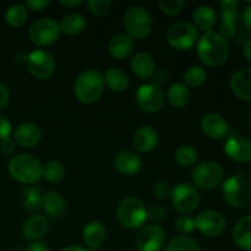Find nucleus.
Masks as SVG:
<instances>
[{
    "label": "nucleus",
    "mask_w": 251,
    "mask_h": 251,
    "mask_svg": "<svg viewBox=\"0 0 251 251\" xmlns=\"http://www.w3.org/2000/svg\"><path fill=\"white\" fill-rule=\"evenodd\" d=\"M184 82L190 87H200L206 82L207 74L201 66H191L184 73Z\"/></svg>",
    "instance_id": "obj_36"
},
{
    "label": "nucleus",
    "mask_w": 251,
    "mask_h": 251,
    "mask_svg": "<svg viewBox=\"0 0 251 251\" xmlns=\"http://www.w3.org/2000/svg\"><path fill=\"white\" fill-rule=\"evenodd\" d=\"M142 161L137 153L132 151H123L114 158V168L123 176H134L139 173Z\"/></svg>",
    "instance_id": "obj_18"
},
{
    "label": "nucleus",
    "mask_w": 251,
    "mask_h": 251,
    "mask_svg": "<svg viewBox=\"0 0 251 251\" xmlns=\"http://www.w3.org/2000/svg\"><path fill=\"white\" fill-rule=\"evenodd\" d=\"M59 26H60V31L63 33L68 34V36H76L85 29L86 20L81 14L73 12V14L66 15L63 21L59 24Z\"/></svg>",
    "instance_id": "obj_30"
},
{
    "label": "nucleus",
    "mask_w": 251,
    "mask_h": 251,
    "mask_svg": "<svg viewBox=\"0 0 251 251\" xmlns=\"http://www.w3.org/2000/svg\"><path fill=\"white\" fill-rule=\"evenodd\" d=\"M10 100V93L6 86L0 82V110L4 109Z\"/></svg>",
    "instance_id": "obj_45"
},
{
    "label": "nucleus",
    "mask_w": 251,
    "mask_h": 251,
    "mask_svg": "<svg viewBox=\"0 0 251 251\" xmlns=\"http://www.w3.org/2000/svg\"><path fill=\"white\" fill-rule=\"evenodd\" d=\"M174 159L179 166L184 167V168L193 167L198 162V152L194 147L183 145L176 149V153H174Z\"/></svg>",
    "instance_id": "obj_35"
},
{
    "label": "nucleus",
    "mask_w": 251,
    "mask_h": 251,
    "mask_svg": "<svg viewBox=\"0 0 251 251\" xmlns=\"http://www.w3.org/2000/svg\"><path fill=\"white\" fill-rule=\"evenodd\" d=\"M166 242V233L159 226H146L136 237V248L139 251H159Z\"/></svg>",
    "instance_id": "obj_14"
},
{
    "label": "nucleus",
    "mask_w": 251,
    "mask_h": 251,
    "mask_svg": "<svg viewBox=\"0 0 251 251\" xmlns=\"http://www.w3.org/2000/svg\"><path fill=\"white\" fill-rule=\"evenodd\" d=\"M9 173L15 180L22 184H34L42 178V164L32 154L21 153L9 162Z\"/></svg>",
    "instance_id": "obj_3"
},
{
    "label": "nucleus",
    "mask_w": 251,
    "mask_h": 251,
    "mask_svg": "<svg viewBox=\"0 0 251 251\" xmlns=\"http://www.w3.org/2000/svg\"><path fill=\"white\" fill-rule=\"evenodd\" d=\"M105 238H107V230L102 223L95 221V222H90L83 228L82 239L90 249H100L104 244Z\"/></svg>",
    "instance_id": "obj_23"
},
{
    "label": "nucleus",
    "mask_w": 251,
    "mask_h": 251,
    "mask_svg": "<svg viewBox=\"0 0 251 251\" xmlns=\"http://www.w3.org/2000/svg\"><path fill=\"white\" fill-rule=\"evenodd\" d=\"M88 10L92 12L93 15L97 16H103V15L108 14L112 6V2L109 0H90L87 2Z\"/></svg>",
    "instance_id": "obj_40"
},
{
    "label": "nucleus",
    "mask_w": 251,
    "mask_h": 251,
    "mask_svg": "<svg viewBox=\"0 0 251 251\" xmlns=\"http://www.w3.org/2000/svg\"><path fill=\"white\" fill-rule=\"evenodd\" d=\"M233 240L240 249L251 250V215L242 218L233 229Z\"/></svg>",
    "instance_id": "obj_26"
},
{
    "label": "nucleus",
    "mask_w": 251,
    "mask_h": 251,
    "mask_svg": "<svg viewBox=\"0 0 251 251\" xmlns=\"http://www.w3.org/2000/svg\"><path fill=\"white\" fill-rule=\"evenodd\" d=\"M49 222L46 216L33 215L25 222L22 234L28 240H37L48 232Z\"/></svg>",
    "instance_id": "obj_22"
},
{
    "label": "nucleus",
    "mask_w": 251,
    "mask_h": 251,
    "mask_svg": "<svg viewBox=\"0 0 251 251\" xmlns=\"http://www.w3.org/2000/svg\"><path fill=\"white\" fill-rule=\"evenodd\" d=\"M166 208L161 205H154L147 210V220L152 221V222H161L166 218Z\"/></svg>",
    "instance_id": "obj_41"
},
{
    "label": "nucleus",
    "mask_w": 251,
    "mask_h": 251,
    "mask_svg": "<svg viewBox=\"0 0 251 251\" xmlns=\"http://www.w3.org/2000/svg\"><path fill=\"white\" fill-rule=\"evenodd\" d=\"M11 123L5 117L0 115V141L9 137L11 134Z\"/></svg>",
    "instance_id": "obj_43"
},
{
    "label": "nucleus",
    "mask_w": 251,
    "mask_h": 251,
    "mask_svg": "<svg viewBox=\"0 0 251 251\" xmlns=\"http://www.w3.org/2000/svg\"><path fill=\"white\" fill-rule=\"evenodd\" d=\"M136 102L145 112L157 113L163 108L164 95L161 87L154 83H145L137 90Z\"/></svg>",
    "instance_id": "obj_12"
},
{
    "label": "nucleus",
    "mask_w": 251,
    "mask_h": 251,
    "mask_svg": "<svg viewBox=\"0 0 251 251\" xmlns=\"http://www.w3.org/2000/svg\"><path fill=\"white\" fill-rule=\"evenodd\" d=\"M59 4L63 5V6L65 7H70V9H73V7H77L80 6V5H82L83 1L82 0H60Z\"/></svg>",
    "instance_id": "obj_49"
},
{
    "label": "nucleus",
    "mask_w": 251,
    "mask_h": 251,
    "mask_svg": "<svg viewBox=\"0 0 251 251\" xmlns=\"http://www.w3.org/2000/svg\"><path fill=\"white\" fill-rule=\"evenodd\" d=\"M243 21H244V25L247 26V28L251 29V5L248 6L244 10V12H243Z\"/></svg>",
    "instance_id": "obj_50"
},
{
    "label": "nucleus",
    "mask_w": 251,
    "mask_h": 251,
    "mask_svg": "<svg viewBox=\"0 0 251 251\" xmlns=\"http://www.w3.org/2000/svg\"><path fill=\"white\" fill-rule=\"evenodd\" d=\"M60 251H91L86 248H81V247H75V245H71V247H66L64 249H61Z\"/></svg>",
    "instance_id": "obj_52"
},
{
    "label": "nucleus",
    "mask_w": 251,
    "mask_h": 251,
    "mask_svg": "<svg viewBox=\"0 0 251 251\" xmlns=\"http://www.w3.org/2000/svg\"><path fill=\"white\" fill-rule=\"evenodd\" d=\"M164 251H201L198 242L188 235H179L173 238L167 244Z\"/></svg>",
    "instance_id": "obj_33"
},
{
    "label": "nucleus",
    "mask_w": 251,
    "mask_h": 251,
    "mask_svg": "<svg viewBox=\"0 0 251 251\" xmlns=\"http://www.w3.org/2000/svg\"><path fill=\"white\" fill-rule=\"evenodd\" d=\"M176 229L180 235H188L196 229L195 220L189 215L179 216L176 221Z\"/></svg>",
    "instance_id": "obj_39"
},
{
    "label": "nucleus",
    "mask_w": 251,
    "mask_h": 251,
    "mask_svg": "<svg viewBox=\"0 0 251 251\" xmlns=\"http://www.w3.org/2000/svg\"><path fill=\"white\" fill-rule=\"evenodd\" d=\"M104 90V77L100 71L87 70L81 74L75 81L74 91L80 102L92 104L97 102Z\"/></svg>",
    "instance_id": "obj_2"
},
{
    "label": "nucleus",
    "mask_w": 251,
    "mask_h": 251,
    "mask_svg": "<svg viewBox=\"0 0 251 251\" xmlns=\"http://www.w3.org/2000/svg\"><path fill=\"white\" fill-rule=\"evenodd\" d=\"M198 28L186 21L172 25L167 31V42L176 50H188L198 42Z\"/></svg>",
    "instance_id": "obj_7"
},
{
    "label": "nucleus",
    "mask_w": 251,
    "mask_h": 251,
    "mask_svg": "<svg viewBox=\"0 0 251 251\" xmlns=\"http://www.w3.org/2000/svg\"><path fill=\"white\" fill-rule=\"evenodd\" d=\"M172 190L173 189L171 188L168 183H164V181H159V183L154 184L153 186V194L156 198L158 199H168L171 198L172 195Z\"/></svg>",
    "instance_id": "obj_42"
},
{
    "label": "nucleus",
    "mask_w": 251,
    "mask_h": 251,
    "mask_svg": "<svg viewBox=\"0 0 251 251\" xmlns=\"http://www.w3.org/2000/svg\"><path fill=\"white\" fill-rule=\"evenodd\" d=\"M225 152L237 163H248L251 161V141L244 136L233 135L226 141Z\"/></svg>",
    "instance_id": "obj_15"
},
{
    "label": "nucleus",
    "mask_w": 251,
    "mask_h": 251,
    "mask_svg": "<svg viewBox=\"0 0 251 251\" xmlns=\"http://www.w3.org/2000/svg\"><path fill=\"white\" fill-rule=\"evenodd\" d=\"M41 130L36 124L25 123L21 124L14 132L15 144L24 149H32L41 141Z\"/></svg>",
    "instance_id": "obj_19"
},
{
    "label": "nucleus",
    "mask_w": 251,
    "mask_h": 251,
    "mask_svg": "<svg viewBox=\"0 0 251 251\" xmlns=\"http://www.w3.org/2000/svg\"><path fill=\"white\" fill-rule=\"evenodd\" d=\"M134 49V39L126 33H119L110 39L108 44V51L110 56L117 60L127 58Z\"/></svg>",
    "instance_id": "obj_21"
},
{
    "label": "nucleus",
    "mask_w": 251,
    "mask_h": 251,
    "mask_svg": "<svg viewBox=\"0 0 251 251\" xmlns=\"http://www.w3.org/2000/svg\"><path fill=\"white\" fill-rule=\"evenodd\" d=\"M131 70L141 80L151 78L156 71V65L152 56L147 53H137L131 59Z\"/></svg>",
    "instance_id": "obj_24"
},
{
    "label": "nucleus",
    "mask_w": 251,
    "mask_h": 251,
    "mask_svg": "<svg viewBox=\"0 0 251 251\" xmlns=\"http://www.w3.org/2000/svg\"><path fill=\"white\" fill-rule=\"evenodd\" d=\"M222 193L225 200L235 208L245 207L251 201L249 185L240 176H233L225 180Z\"/></svg>",
    "instance_id": "obj_9"
},
{
    "label": "nucleus",
    "mask_w": 251,
    "mask_h": 251,
    "mask_svg": "<svg viewBox=\"0 0 251 251\" xmlns=\"http://www.w3.org/2000/svg\"><path fill=\"white\" fill-rule=\"evenodd\" d=\"M243 54H244L245 59L251 63V39H249L243 47Z\"/></svg>",
    "instance_id": "obj_51"
},
{
    "label": "nucleus",
    "mask_w": 251,
    "mask_h": 251,
    "mask_svg": "<svg viewBox=\"0 0 251 251\" xmlns=\"http://www.w3.org/2000/svg\"><path fill=\"white\" fill-rule=\"evenodd\" d=\"M158 7L163 14L173 16L181 12V10L185 7V1L184 0H161L158 1Z\"/></svg>",
    "instance_id": "obj_38"
},
{
    "label": "nucleus",
    "mask_w": 251,
    "mask_h": 251,
    "mask_svg": "<svg viewBox=\"0 0 251 251\" xmlns=\"http://www.w3.org/2000/svg\"><path fill=\"white\" fill-rule=\"evenodd\" d=\"M26 251H50V250H49V248L47 247L44 243L34 242L28 245V248H27Z\"/></svg>",
    "instance_id": "obj_47"
},
{
    "label": "nucleus",
    "mask_w": 251,
    "mask_h": 251,
    "mask_svg": "<svg viewBox=\"0 0 251 251\" xmlns=\"http://www.w3.org/2000/svg\"><path fill=\"white\" fill-rule=\"evenodd\" d=\"M249 179H250V184H251V172H250V176H249Z\"/></svg>",
    "instance_id": "obj_53"
},
{
    "label": "nucleus",
    "mask_w": 251,
    "mask_h": 251,
    "mask_svg": "<svg viewBox=\"0 0 251 251\" xmlns=\"http://www.w3.org/2000/svg\"><path fill=\"white\" fill-rule=\"evenodd\" d=\"M230 90L244 100H251V66L240 69L230 78Z\"/></svg>",
    "instance_id": "obj_20"
},
{
    "label": "nucleus",
    "mask_w": 251,
    "mask_h": 251,
    "mask_svg": "<svg viewBox=\"0 0 251 251\" xmlns=\"http://www.w3.org/2000/svg\"><path fill=\"white\" fill-rule=\"evenodd\" d=\"M49 4H50V1H48V0H28V1H26L25 6L33 10V11H41Z\"/></svg>",
    "instance_id": "obj_44"
},
{
    "label": "nucleus",
    "mask_w": 251,
    "mask_h": 251,
    "mask_svg": "<svg viewBox=\"0 0 251 251\" xmlns=\"http://www.w3.org/2000/svg\"><path fill=\"white\" fill-rule=\"evenodd\" d=\"M194 19V26L199 29H202L203 32H210L213 28L217 20V15H216L215 10L207 5H201L198 9L194 11L193 15Z\"/></svg>",
    "instance_id": "obj_27"
},
{
    "label": "nucleus",
    "mask_w": 251,
    "mask_h": 251,
    "mask_svg": "<svg viewBox=\"0 0 251 251\" xmlns=\"http://www.w3.org/2000/svg\"><path fill=\"white\" fill-rule=\"evenodd\" d=\"M190 91L185 83H173L167 92V100H168L169 104L173 105L174 108H184L190 102Z\"/></svg>",
    "instance_id": "obj_28"
},
{
    "label": "nucleus",
    "mask_w": 251,
    "mask_h": 251,
    "mask_svg": "<svg viewBox=\"0 0 251 251\" xmlns=\"http://www.w3.org/2000/svg\"><path fill=\"white\" fill-rule=\"evenodd\" d=\"M201 130L206 136L213 140H221L229 132V126L225 118L216 113H208L203 115L200 122Z\"/></svg>",
    "instance_id": "obj_16"
},
{
    "label": "nucleus",
    "mask_w": 251,
    "mask_h": 251,
    "mask_svg": "<svg viewBox=\"0 0 251 251\" xmlns=\"http://www.w3.org/2000/svg\"><path fill=\"white\" fill-rule=\"evenodd\" d=\"M198 55L208 66H221L229 56V46L216 32H206L198 42Z\"/></svg>",
    "instance_id": "obj_1"
},
{
    "label": "nucleus",
    "mask_w": 251,
    "mask_h": 251,
    "mask_svg": "<svg viewBox=\"0 0 251 251\" xmlns=\"http://www.w3.org/2000/svg\"><path fill=\"white\" fill-rule=\"evenodd\" d=\"M239 6V2L237 0H223L221 1L222 10H237Z\"/></svg>",
    "instance_id": "obj_48"
},
{
    "label": "nucleus",
    "mask_w": 251,
    "mask_h": 251,
    "mask_svg": "<svg viewBox=\"0 0 251 251\" xmlns=\"http://www.w3.org/2000/svg\"><path fill=\"white\" fill-rule=\"evenodd\" d=\"M65 167L56 161H50L42 166V178L48 183H59L65 176Z\"/></svg>",
    "instance_id": "obj_32"
},
{
    "label": "nucleus",
    "mask_w": 251,
    "mask_h": 251,
    "mask_svg": "<svg viewBox=\"0 0 251 251\" xmlns=\"http://www.w3.org/2000/svg\"><path fill=\"white\" fill-rule=\"evenodd\" d=\"M158 145V134L151 126H141L132 135V146L142 153L152 151Z\"/></svg>",
    "instance_id": "obj_17"
},
{
    "label": "nucleus",
    "mask_w": 251,
    "mask_h": 251,
    "mask_svg": "<svg viewBox=\"0 0 251 251\" xmlns=\"http://www.w3.org/2000/svg\"><path fill=\"white\" fill-rule=\"evenodd\" d=\"M61 31L58 22L53 19H41L29 28V38L37 46H50L60 37Z\"/></svg>",
    "instance_id": "obj_10"
},
{
    "label": "nucleus",
    "mask_w": 251,
    "mask_h": 251,
    "mask_svg": "<svg viewBox=\"0 0 251 251\" xmlns=\"http://www.w3.org/2000/svg\"><path fill=\"white\" fill-rule=\"evenodd\" d=\"M15 141L12 139H10V137H7V139H4L1 141V144H0V149H1V151L4 152L5 154H11L12 152L15 151Z\"/></svg>",
    "instance_id": "obj_46"
},
{
    "label": "nucleus",
    "mask_w": 251,
    "mask_h": 251,
    "mask_svg": "<svg viewBox=\"0 0 251 251\" xmlns=\"http://www.w3.org/2000/svg\"><path fill=\"white\" fill-rule=\"evenodd\" d=\"M250 251H251V250H250Z\"/></svg>",
    "instance_id": "obj_55"
},
{
    "label": "nucleus",
    "mask_w": 251,
    "mask_h": 251,
    "mask_svg": "<svg viewBox=\"0 0 251 251\" xmlns=\"http://www.w3.org/2000/svg\"><path fill=\"white\" fill-rule=\"evenodd\" d=\"M42 208L51 217L59 218L65 213L66 203L60 194L56 191H48L42 196Z\"/></svg>",
    "instance_id": "obj_25"
},
{
    "label": "nucleus",
    "mask_w": 251,
    "mask_h": 251,
    "mask_svg": "<svg viewBox=\"0 0 251 251\" xmlns=\"http://www.w3.org/2000/svg\"><path fill=\"white\" fill-rule=\"evenodd\" d=\"M27 20V7L22 4H15L5 12V21L11 27H20Z\"/></svg>",
    "instance_id": "obj_34"
},
{
    "label": "nucleus",
    "mask_w": 251,
    "mask_h": 251,
    "mask_svg": "<svg viewBox=\"0 0 251 251\" xmlns=\"http://www.w3.org/2000/svg\"><path fill=\"white\" fill-rule=\"evenodd\" d=\"M171 200L174 210L181 215H190L200 205V194L191 184L180 183L172 190Z\"/></svg>",
    "instance_id": "obj_8"
},
{
    "label": "nucleus",
    "mask_w": 251,
    "mask_h": 251,
    "mask_svg": "<svg viewBox=\"0 0 251 251\" xmlns=\"http://www.w3.org/2000/svg\"><path fill=\"white\" fill-rule=\"evenodd\" d=\"M225 172L221 164L212 161H205L194 167L191 178L194 184L201 190H212L223 181Z\"/></svg>",
    "instance_id": "obj_6"
},
{
    "label": "nucleus",
    "mask_w": 251,
    "mask_h": 251,
    "mask_svg": "<svg viewBox=\"0 0 251 251\" xmlns=\"http://www.w3.org/2000/svg\"><path fill=\"white\" fill-rule=\"evenodd\" d=\"M124 26L132 39L146 38L151 34L153 21L146 9L141 6H131L124 15Z\"/></svg>",
    "instance_id": "obj_5"
},
{
    "label": "nucleus",
    "mask_w": 251,
    "mask_h": 251,
    "mask_svg": "<svg viewBox=\"0 0 251 251\" xmlns=\"http://www.w3.org/2000/svg\"><path fill=\"white\" fill-rule=\"evenodd\" d=\"M250 120H251V113H250Z\"/></svg>",
    "instance_id": "obj_54"
},
{
    "label": "nucleus",
    "mask_w": 251,
    "mask_h": 251,
    "mask_svg": "<svg viewBox=\"0 0 251 251\" xmlns=\"http://www.w3.org/2000/svg\"><path fill=\"white\" fill-rule=\"evenodd\" d=\"M103 77H104V83L108 86V88L114 92H123L129 86V77L120 69H108Z\"/></svg>",
    "instance_id": "obj_29"
},
{
    "label": "nucleus",
    "mask_w": 251,
    "mask_h": 251,
    "mask_svg": "<svg viewBox=\"0 0 251 251\" xmlns=\"http://www.w3.org/2000/svg\"><path fill=\"white\" fill-rule=\"evenodd\" d=\"M118 220L126 229H139L147 221V208L140 199L126 198L118 206Z\"/></svg>",
    "instance_id": "obj_4"
},
{
    "label": "nucleus",
    "mask_w": 251,
    "mask_h": 251,
    "mask_svg": "<svg viewBox=\"0 0 251 251\" xmlns=\"http://www.w3.org/2000/svg\"><path fill=\"white\" fill-rule=\"evenodd\" d=\"M237 22L238 14L237 10H222L221 15V25H220V36L222 38L227 39L233 38L237 32Z\"/></svg>",
    "instance_id": "obj_31"
},
{
    "label": "nucleus",
    "mask_w": 251,
    "mask_h": 251,
    "mask_svg": "<svg viewBox=\"0 0 251 251\" xmlns=\"http://www.w3.org/2000/svg\"><path fill=\"white\" fill-rule=\"evenodd\" d=\"M27 69L33 77L38 80H46L54 74L55 70V61L49 53L44 50L31 51L27 55Z\"/></svg>",
    "instance_id": "obj_11"
},
{
    "label": "nucleus",
    "mask_w": 251,
    "mask_h": 251,
    "mask_svg": "<svg viewBox=\"0 0 251 251\" xmlns=\"http://www.w3.org/2000/svg\"><path fill=\"white\" fill-rule=\"evenodd\" d=\"M42 196L39 190L34 188H28L25 191V208L32 213H37L42 208Z\"/></svg>",
    "instance_id": "obj_37"
},
{
    "label": "nucleus",
    "mask_w": 251,
    "mask_h": 251,
    "mask_svg": "<svg viewBox=\"0 0 251 251\" xmlns=\"http://www.w3.org/2000/svg\"><path fill=\"white\" fill-rule=\"evenodd\" d=\"M196 229L208 238H216L223 233L226 228V220L220 212L206 210L199 213L195 218Z\"/></svg>",
    "instance_id": "obj_13"
}]
</instances>
